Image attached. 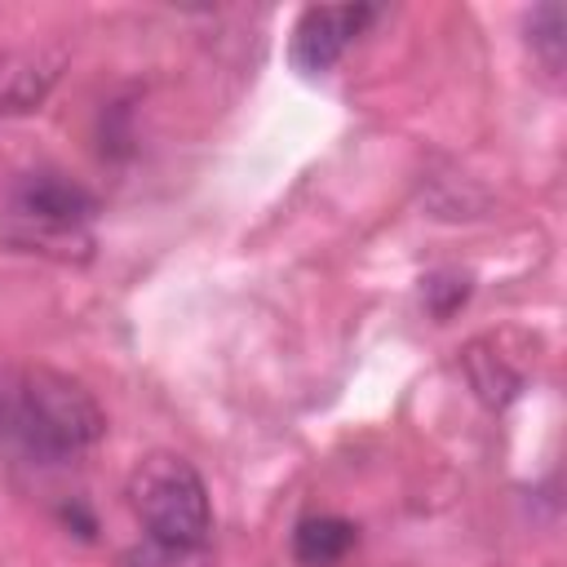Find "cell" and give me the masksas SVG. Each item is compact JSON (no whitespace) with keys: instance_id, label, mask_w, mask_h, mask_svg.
Listing matches in <instances>:
<instances>
[{"instance_id":"cell-6","label":"cell","mask_w":567,"mask_h":567,"mask_svg":"<svg viewBox=\"0 0 567 567\" xmlns=\"http://www.w3.org/2000/svg\"><path fill=\"white\" fill-rule=\"evenodd\" d=\"M354 523L346 518H332V514H315V518H301L297 532H292V554L301 567H332L350 554L354 545Z\"/></svg>"},{"instance_id":"cell-1","label":"cell","mask_w":567,"mask_h":567,"mask_svg":"<svg viewBox=\"0 0 567 567\" xmlns=\"http://www.w3.org/2000/svg\"><path fill=\"white\" fill-rule=\"evenodd\" d=\"M0 430L18 439L31 456L66 461L89 452L106 434V412L66 372L9 368V381L0 394Z\"/></svg>"},{"instance_id":"cell-3","label":"cell","mask_w":567,"mask_h":567,"mask_svg":"<svg viewBox=\"0 0 567 567\" xmlns=\"http://www.w3.org/2000/svg\"><path fill=\"white\" fill-rule=\"evenodd\" d=\"M97 213V199L62 177V173H27L18 186H13V199H9V235L18 244H35L40 252H62L71 257L75 248H89V217Z\"/></svg>"},{"instance_id":"cell-4","label":"cell","mask_w":567,"mask_h":567,"mask_svg":"<svg viewBox=\"0 0 567 567\" xmlns=\"http://www.w3.org/2000/svg\"><path fill=\"white\" fill-rule=\"evenodd\" d=\"M372 4H310L292 27V66L306 75H323L372 22Z\"/></svg>"},{"instance_id":"cell-5","label":"cell","mask_w":567,"mask_h":567,"mask_svg":"<svg viewBox=\"0 0 567 567\" xmlns=\"http://www.w3.org/2000/svg\"><path fill=\"white\" fill-rule=\"evenodd\" d=\"M58 80V62L35 53L0 49V115H22L44 102V93Z\"/></svg>"},{"instance_id":"cell-8","label":"cell","mask_w":567,"mask_h":567,"mask_svg":"<svg viewBox=\"0 0 567 567\" xmlns=\"http://www.w3.org/2000/svg\"><path fill=\"white\" fill-rule=\"evenodd\" d=\"M527 40L540 53V62L549 71H558L563 66V44H567V18H563V9L558 4H540L532 13V22H527Z\"/></svg>"},{"instance_id":"cell-9","label":"cell","mask_w":567,"mask_h":567,"mask_svg":"<svg viewBox=\"0 0 567 567\" xmlns=\"http://www.w3.org/2000/svg\"><path fill=\"white\" fill-rule=\"evenodd\" d=\"M4 381H9V368H0V394H4Z\"/></svg>"},{"instance_id":"cell-7","label":"cell","mask_w":567,"mask_h":567,"mask_svg":"<svg viewBox=\"0 0 567 567\" xmlns=\"http://www.w3.org/2000/svg\"><path fill=\"white\" fill-rule=\"evenodd\" d=\"M465 372H470V385L478 390V399L492 403V408H501L518 394V372H509L496 354H483V346L465 350Z\"/></svg>"},{"instance_id":"cell-2","label":"cell","mask_w":567,"mask_h":567,"mask_svg":"<svg viewBox=\"0 0 567 567\" xmlns=\"http://www.w3.org/2000/svg\"><path fill=\"white\" fill-rule=\"evenodd\" d=\"M128 505L159 549L204 554L213 536V505L199 470L177 452H151L128 474Z\"/></svg>"}]
</instances>
